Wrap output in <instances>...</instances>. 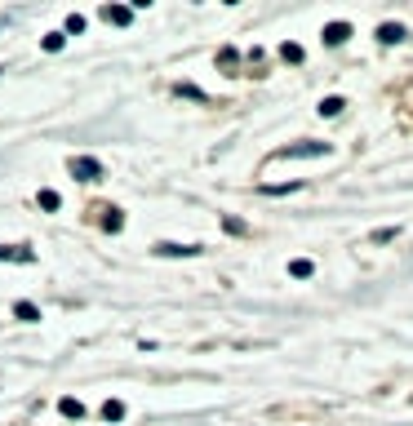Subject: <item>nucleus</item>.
I'll list each match as a JSON object with an SVG mask.
<instances>
[{"instance_id": "obj_9", "label": "nucleus", "mask_w": 413, "mask_h": 426, "mask_svg": "<svg viewBox=\"0 0 413 426\" xmlns=\"http://www.w3.org/2000/svg\"><path fill=\"white\" fill-rule=\"evenodd\" d=\"M14 316H18V320H27V324H36V320H40V311H36V302H18Z\"/></svg>"}, {"instance_id": "obj_17", "label": "nucleus", "mask_w": 413, "mask_h": 426, "mask_svg": "<svg viewBox=\"0 0 413 426\" xmlns=\"http://www.w3.org/2000/svg\"><path fill=\"white\" fill-rule=\"evenodd\" d=\"M62 40H67V36H62V32H54V36H45V49H62Z\"/></svg>"}, {"instance_id": "obj_5", "label": "nucleus", "mask_w": 413, "mask_h": 426, "mask_svg": "<svg viewBox=\"0 0 413 426\" xmlns=\"http://www.w3.org/2000/svg\"><path fill=\"white\" fill-rule=\"evenodd\" d=\"M405 36H409V32H405L400 23H382V27H378V40H382V45H400Z\"/></svg>"}, {"instance_id": "obj_18", "label": "nucleus", "mask_w": 413, "mask_h": 426, "mask_svg": "<svg viewBox=\"0 0 413 426\" xmlns=\"http://www.w3.org/2000/svg\"><path fill=\"white\" fill-rule=\"evenodd\" d=\"M0 71H5V67H0Z\"/></svg>"}, {"instance_id": "obj_15", "label": "nucleus", "mask_w": 413, "mask_h": 426, "mask_svg": "<svg viewBox=\"0 0 413 426\" xmlns=\"http://www.w3.org/2000/svg\"><path fill=\"white\" fill-rule=\"evenodd\" d=\"M280 58H285V62H303V49H298V45H280Z\"/></svg>"}, {"instance_id": "obj_4", "label": "nucleus", "mask_w": 413, "mask_h": 426, "mask_svg": "<svg viewBox=\"0 0 413 426\" xmlns=\"http://www.w3.org/2000/svg\"><path fill=\"white\" fill-rule=\"evenodd\" d=\"M0 262H36V253L27 244H0Z\"/></svg>"}, {"instance_id": "obj_8", "label": "nucleus", "mask_w": 413, "mask_h": 426, "mask_svg": "<svg viewBox=\"0 0 413 426\" xmlns=\"http://www.w3.org/2000/svg\"><path fill=\"white\" fill-rule=\"evenodd\" d=\"M346 36H351V27H346V23H329V27H324V45H342Z\"/></svg>"}, {"instance_id": "obj_14", "label": "nucleus", "mask_w": 413, "mask_h": 426, "mask_svg": "<svg viewBox=\"0 0 413 426\" xmlns=\"http://www.w3.org/2000/svg\"><path fill=\"white\" fill-rule=\"evenodd\" d=\"M342 107H346L342 98H324V102H320V116H338V111H342Z\"/></svg>"}, {"instance_id": "obj_3", "label": "nucleus", "mask_w": 413, "mask_h": 426, "mask_svg": "<svg viewBox=\"0 0 413 426\" xmlns=\"http://www.w3.org/2000/svg\"><path fill=\"white\" fill-rule=\"evenodd\" d=\"M156 253L161 258H196V253H204L200 244H174V240H161L156 244Z\"/></svg>"}, {"instance_id": "obj_12", "label": "nucleus", "mask_w": 413, "mask_h": 426, "mask_svg": "<svg viewBox=\"0 0 413 426\" xmlns=\"http://www.w3.org/2000/svg\"><path fill=\"white\" fill-rule=\"evenodd\" d=\"M174 93H178V98H191V102H204V93H200V89H196V84H178V89H174Z\"/></svg>"}, {"instance_id": "obj_16", "label": "nucleus", "mask_w": 413, "mask_h": 426, "mask_svg": "<svg viewBox=\"0 0 413 426\" xmlns=\"http://www.w3.org/2000/svg\"><path fill=\"white\" fill-rule=\"evenodd\" d=\"M267 196H289V191H303V182H285V187H262Z\"/></svg>"}, {"instance_id": "obj_2", "label": "nucleus", "mask_w": 413, "mask_h": 426, "mask_svg": "<svg viewBox=\"0 0 413 426\" xmlns=\"http://www.w3.org/2000/svg\"><path fill=\"white\" fill-rule=\"evenodd\" d=\"M298 156H333L329 142H289L276 151V160H298Z\"/></svg>"}, {"instance_id": "obj_1", "label": "nucleus", "mask_w": 413, "mask_h": 426, "mask_svg": "<svg viewBox=\"0 0 413 426\" xmlns=\"http://www.w3.org/2000/svg\"><path fill=\"white\" fill-rule=\"evenodd\" d=\"M67 174L76 178V182H98V178H102V165L93 156H71L67 160Z\"/></svg>"}, {"instance_id": "obj_6", "label": "nucleus", "mask_w": 413, "mask_h": 426, "mask_svg": "<svg viewBox=\"0 0 413 426\" xmlns=\"http://www.w3.org/2000/svg\"><path fill=\"white\" fill-rule=\"evenodd\" d=\"M289 276H294V280H311L316 276V262L311 258H294V262H289Z\"/></svg>"}, {"instance_id": "obj_11", "label": "nucleus", "mask_w": 413, "mask_h": 426, "mask_svg": "<svg viewBox=\"0 0 413 426\" xmlns=\"http://www.w3.org/2000/svg\"><path fill=\"white\" fill-rule=\"evenodd\" d=\"M102 418H107V422H120V418H125V404H120V400H107V404H102Z\"/></svg>"}, {"instance_id": "obj_13", "label": "nucleus", "mask_w": 413, "mask_h": 426, "mask_svg": "<svg viewBox=\"0 0 413 426\" xmlns=\"http://www.w3.org/2000/svg\"><path fill=\"white\" fill-rule=\"evenodd\" d=\"M58 409H62V418H80V413H84V404H80V400H62Z\"/></svg>"}, {"instance_id": "obj_10", "label": "nucleus", "mask_w": 413, "mask_h": 426, "mask_svg": "<svg viewBox=\"0 0 413 426\" xmlns=\"http://www.w3.org/2000/svg\"><path fill=\"white\" fill-rule=\"evenodd\" d=\"M36 204H40V209H49V213H54V209H62V200H58V191H49V187H45V191H40V196H36Z\"/></svg>"}, {"instance_id": "obj_7", "label": "nucleus", "mask_w": 413, "mask_h": 426, "mask_svg": "<svg viewBox=\"0 0 413 426\" xmlns=\"http://www.w3.org/2000/svg\"><path fill=\"white\" fill-rule=\"evenodd\" d=\"M102 18H107V23H116V27H129V23H134V14H129V9H120V5H107V9H102Z\"/></svg>"}]
</instances>
